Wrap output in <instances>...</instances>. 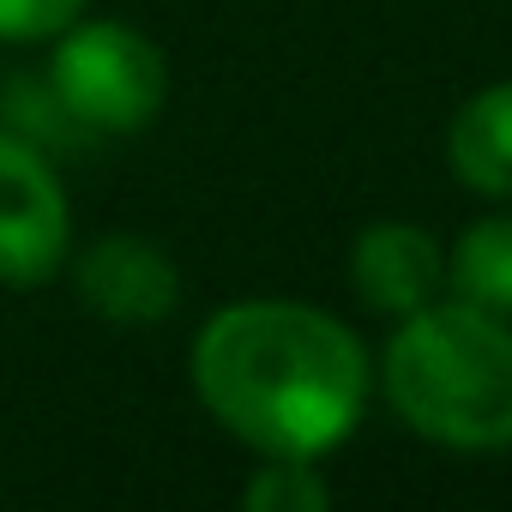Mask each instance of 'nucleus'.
<instances>
[{"mask_svg": "<svg viewBox=\"0 0 512 512\" xmlns=\"http://www.w3.org/2000/svg\"><path fill=\"white\" fill-rule=\"evenodd\" d=\"M193 392L223 434L260 458H326L368 410L374 362L326 308L253 296L217 308L193 338Z\"/></svg>", "mask_w": 512, "mask_h": 512, "instance_id": "obj_1", "label": "nucleus"}, {"mask_svg": "<svg viewBox=\"0 0 512 512\" xmlns=\"http://www.w3.org/2000/svg\"><path fill=\"white\" fill-rule=\"evenodd\" d=\"M398 422L452 452L512 446V326L476 302H428L398 320L380 362Z\"/></svg>", "mask_w": 512, "mask_h": 512, "instance_id": "obj_2", "label": "nucleus"}, {"mask_svg": "<svg viewBox=\"0 0 512 512\" xmlns=\"http://www.w3.org/2000/svg\"><path fill=\"white\" fill-rule=\"evenodd\" d=\"M49 91L85 133H139L169 97V67L145 31L115 19H73L55 37Z\"/></svg>", "mask_w": 512, "mask_h": 512, "instance_id": "obj_3", "label": "nucleus"}, {"mask_svg": "<svg viewBox=\"0 0 512 512\" xmlns=\"http://www.w3.org/2000/svg\"><path fill=\"white\" fill-rule=\"evenodd\" d=\"M73 247V211L37 139L0 133V284L43 290Z\"/></svg>", "mask_w": 512, "mask_h": 512, "instance_id": "obj_4", "label": "nucleus"}, {"mask_svg": "<svg viewBox=\"0 0 512 512\" xmlns=\"http://www.w3.org/2000/svg\"><path fill=\"white\" fill-rule=\"evenodd\" d=\"M79 302L109 326H157L181 302L175 260L145 235H103L73 260Z\"/></svg>", "mask_w": 512, "mask_h": 512, "instance_id": "obj_5", "label": "nucleus"}, {"mask_svg": "<svg viewBox=\"0 0 512 512\" xmlns=\"http://www.w3.org/2000/svg\"><path fill=\"white\" fill-rule=\"evenodd\" d=\"M350 278H356V296L374 314L404 320V314L440 302V290H446V247L422 223L386 217V223H368L356 235V247H350Z\"/></svg>", "mask_w": 512, "mask_h": 512, "instance_id": "obj_6", "label": "nucleus"}, {"mask_svg": "<svg viewBox=\"0 0 512 512\" xmlns=\"http://www.w3.org/2000/svg\"><path fill=\"white\" fill-rule=\"evenodd\" d=\"M452 175L482 199H512V79L482 85L446 127Z\"/></svg>", "mask_w": 512, "mask_h": 512, "instance_id": "obj_7", "label": "nucleus"}, {"mask_svg": "<svg viewBox=\"0 0 512 512\" xmlns=\"http://www.w3.org/2000/svg\"><path fill=\"white\" fill-rule=\"evenodd\" d=\"M446 290L488 314H512V211L482 217L446 253Z\"/></svg>", "mask_w": 512, "mask_h": 512, "instance_id": "obj_8", "label": "nucleus"}, {"mask_svg": "<svg viewBox=\"0 0 512 512\" xmlns=\"http://www.w3.org/2000/svg\"><path fill=\"white\" fill-rule=\"evenodd\" d=\"M247 512H320L332 506V482L314 470V458H266L241 488Z\"/></svg>", "mask_w": 512, "mask_h": 512, "instance_id": "obj_9", "label": "nucleus"}, {"mask_svg": "<svg viewBox=\"0 0 512 512\" xmlns=\"http://www.w3.org/2000/svg\"><path fill=\"white\" fill-rule=\"evenodd\" d=\"M85 13V0H0V43H49Z\"/></svg>", "mask_w": 512, "mask_h": 512, "instance_id": "obj_10", "label": "nucleus"}]
</instances>
